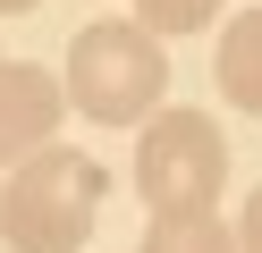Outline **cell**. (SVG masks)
Masks as SVG:
<instances>
[{"instance_id":"8","label":"cell","mask_w":262,"mask_h":253,"mask_svg":"<svg viewBox=\"0 0 262 253\" xmlns=\"http://www.w3.org/2000/svg\"><path fill=\"white\" fill-rule=\"evenodd\" d=\"M237 253H262V186L245 194V211H237Z\"/></svg>"},{"instance_id":"4","label":"cell","mask_w":262,"mask_h":253,"mask_svg":"<svg viewBox=\"0 0 262 253\" xmlns=\"http://www.w3.org/2000/svg\"><path fill=\"white\" fill-rule=\"evenodd\" d=\"M59 118H68L59 76H42V67H26V59H0V169L17 160V152L51 144Z\"/></svg>"},{"instance_id":"3","label":"cell","mask_w":262,"mask_h":253,"mask_svg":"<svg viewBox=\"0 0 262 253\" xmlns=\"http://www.w3.org/2000/svg\"><path fill=\"white\" fill-rule=\"evenodd\" d=\"M228 186V135L203 110H152L136 135V194L152 211H211Z\"/></svg>"},{"instance_id":"2","label":"cell","mask_w":262,"mask_h":253,"mask_svg":"<svg viewBox=\"0 0 262 253\" xmlns=\"http://www.w3.org/2000/svg\"><path fill=\"white\" fill-rule=\"evenodd\" d=\"M68 110H85L93 127H144L169 93V59H161V34L136 17H93L68 42V76H59Z\"/></svg>"},{"instance_id":"7","label":"cell","mask_w":262,"mask_h":253,"mask_svg":"<svg viewBox=\"0 0 262 253\" xmlns=\"http://www.w3.org/2000/svg\"><path fill=\"white\" fill-rule=\"evenodd\" d=\"M211 17H220V0H136V26L152 34H203Z\"/></svg>"},{"instance_id":"5","label":"cell","mask_w":262,"mask_h":253,"mask_svg":"<svg viewBox=\"0 0 262 253\" xmlns=\"http://www.w3.org/2000/svg\"><path fill=\"white\" fill-rule=\"evenodd\" d=\"M211 76H220V93L237 101L245 118H262V9H237V17H228Z\"/></svg>"},{"instance_id":"9","label":"cell","mask_w":262,"mask_h":253,"mask_svg":"<svg viewBox=\"0 0 262 253\" xmlns=\"http://www.w3.org/2000/svg\"><path fill=\"white\" fill-rule=\"evenodd\" d=\"M26 9H42V0H0V17H26Z\"/></svg>"},{"instance_id":"1","label":"cell","mask_w":262,"mask_h":253,"mask_svg":"<svg viewBox=\"0 0 262 253\" xmlns=\"http://www.w3.org/2000/svg\"><path fill=\"white\" fill-rule=\"evenodd\" d=\"M93 211H102V160L76 144H34L9 160V186H0V236L9 253H85Z\"/></svg>"},{"instance_id":"6","label":"cell","mask_w":262,"mask_h":253,"mask_svg":"<svg viewBox=\"0 0 262 253\" xmlns=\"http://www.w3.org/2000/svg\"><path fill=\"white\" fill-rule=\"evenodd\" d=\"M144 253H237V228L211 211H152Z\"/></svg>"}]
</instances>
